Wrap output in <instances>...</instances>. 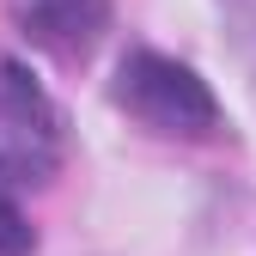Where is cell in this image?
<instances>
[{"mask_svg":"<svg viewBox=\"0 0 256 256\" xmlns=\"http://www.w3.org/2000/svg\"><path fill=\"white\" fill-rule=\"evenodd\" d=\"M30 244H37V238H30L24 214H18L6 196H0V256H30Z\"/></svg>","mask_w":256,"mask_h":256,"instance_id":"obj_4","label":"cell"},{"mask_svg":"<svg viewBox=\"0 0 256 256\" xmlns=\"http://www.w3.org/2000/svg\"><path fill=\"white\" fill-rule=\"evenodd\" d=\"M24 24L49 55L86 61L110 24V0H24Z\"/></svg>","mask_w":256,"mask_h":256,"instance_id":"obj_3","label":"cell"},{"mask_svg":"<svg viewBox=\"0 0 256 256\" xmlns=\"http://www.w3.org/2000/svg\"><path fill=\"white\" fill-rule=\"evenodd\" d=\"M55 165H61V116L49 92L18 61H0V177L49 183Z\"/></svg>","mask_w":256,"mask_h":256,"instance_id":"obj_2","label":"cell"},{"mask_svg":"<svg viewBox=\"0 0 256 256\" xmlns=\"http://www.w3.org/2000/svg\"><path fill=\"white\" fill-rule=\"evenodd\" d=\"M116 110H128L140 128L165 140H208L220 128V104L214 92L171 55H152V49H134L116 61V86H110Z\"/></svg>","mask_w":256,"mask_h":256,"instance_id":"obj_1","label":"cell"}]
</instances>
